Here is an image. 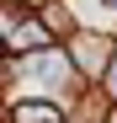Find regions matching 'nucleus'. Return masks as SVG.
<instances>
[{
	"mask_svg": "<svg viewBox=\"0 0 117 123\" xmlns=\"http://www.w3.org/2000/svg\"><path fill=\"white\" fill-rule=\"evenodd\" d=\"M16 123H58V107L53 102H21L16 107Z\"/></svg>",
	"mask_w": 117,
	"mask_h": 123,
	"instance_id": "1",
	"label": "nucleus"
},
{
	"mask_svg": "<svg viewBox=\"0 0 117 123\" xmlns=\"http://www.w3.org/2000/svg\"><path fill=\"white\" fill-rule=\"evenodd\" d=\"M106 86H112V96H117V59H112V75H106Z\"/></svg>",
	"mask_w": 117,
	"mask_h": 123,
	"instance_id": "2",
	"label": "nucleus"
}]
</instances>
